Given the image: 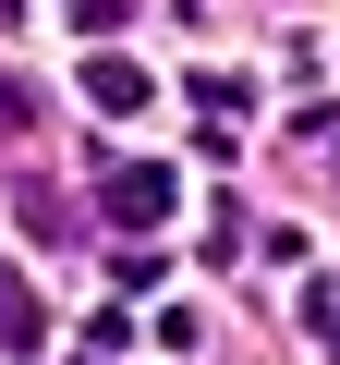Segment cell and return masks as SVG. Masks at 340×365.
I'll return each instance as SVG.
<instances>
[{
	"label": "cell",
	"mask_w": 340,
	"mask_h": 365,
	"mask_svg": "<svg viewBox=\"0 0 340 365\" xmlns=\"http://www.w3.org/2000/svg\"><path fill=\"white\" fill-rule=\"evenodd\" d=\"M0 341H13V353H37V341H49V304H37L25 280H0Z\"/></svg>",
	"instance_id": "obj_3"
},
{
	"label": "cell",
	"mask_w": 340,
	"mask_h": 365,
	"mask_svg": "<svg viewBox=\"0 0 340 365\" xmlns=\"http://www.w3.org/2000/svg\"><path fill=\"white\" fill-rule=\"evenodd\" d=\"M85 98H97L110 122H134V110H146L158 86H146V61H122V49H110V61H85Z\"/></svg>",
	"instance_id": "obj_2"
},
{
	"label": "cell",
	"mask_w": 340,
	"mask_h": 365,
	"mask_svg": "<svg viewBox=\"0 0 340 365\" xmlns=\"http://www.w3.org/2000/svg\"><path fill=\"white\" fill-rule=\"evenodd\" d=\"M195 98H207V122H219V134L243 122V73H195Z\"/></svg>",
	"instance_id": "obj_4"
},
{
	"label": "cell",
	"mask_w": 340,
	"mask_h": 365,
	"mask_svg": "<svg viewBox=\"0 0 340 365\" xmlns=\"http://www.w3.org/2000/svg\"><path fill=\"white\" fill-rule=\"evenodd\" d=\"M170 207H183V182H170L158 158H122V170H97V220H110V232H158Z\"/></svg>",
	"instance_id": "obj_1"
},
{
	"label": "cell",
	"mask_w": 340,
	"mask_h": 365,
	"mask_svg": "<svg viewBox=\"0 0 340 365\" xmlns=\"http://www.w3.org/2000/svg\"><path fill=\"white\" fill-rule=\"evenodd\" d=\"M110 292H122V304H134V292H158V256H146V244H122V256H110Z\"/></svg>",
	"instance_id": "obj_5"
},
{
	"label": "cell",
	"mask_w": 340,
	"mask_h": 365,
	"mask_svg": "<svg viewBox=\"0 0 340 365\" xmlns=\"http://www.w3.org/2000/svg\"><path fill=\"white\" fill-rule=\"evenodd\" d=\"M304 317H316V329L340 341V280H316V304H304Z\"/></svg>",
	"instance_id": "obj_6"
}]
</instances>
